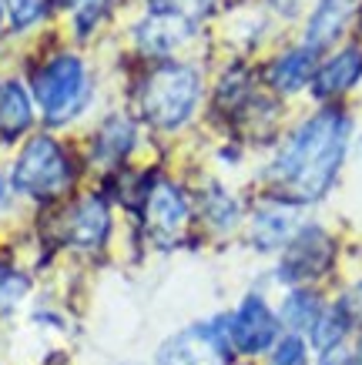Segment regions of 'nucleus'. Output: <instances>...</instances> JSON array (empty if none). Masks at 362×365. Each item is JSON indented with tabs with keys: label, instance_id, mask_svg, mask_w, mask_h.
Returning <instances> with one entry per match:
<instances>
[{
	"label": "nucleus",
	"instance_id": "2eb2a0df",
	"mask_svg": "<svg viewBox=\"0 0 362 365\" xmlns=\"http://www.w3.org/2000/svg\"><path fill=\"white\" fill-rule=\"evenodd\" d=\"M296 232V218L292 211L286 208H265L255 215V225H252V242L258 248H278L286 245Z\"/></svg>",
	"mask_w": 362,
	"mask_h": 365
},
{
	"label": "nucleus",
	"instance_id": "39448f33",
	"mask_svg": "<svg viewBox=\"0 0 362 365\" xmlns=\"http://www.w3.org/2000/svg\"><path fill=\"white\" fill-rule=\"evenodd\" d=\"M228 359V329L218 325H195L181 335L168 339L158 349V365H225Z\"/></svg>",
	"mask_w": 362,
	"mask_h": 365
},
{
	"label": "nucleus",
	"instance_id": "4468645a",
	"mask_svg": "<svg viewBox=\"0 0 362 365\" xmlns=\"http://www.w3.org/2000/svg\"><path fill=\"white\" fill-rule=\"evenodd\" d=\"M34 121V111H31V98L27 91L11 81L0 88V134L4 138H17L21 131H27Z\"/></svg>",
	"mask_w": 362,
	"mask_h": 365
},
{
	"label": "nucleus",
	"instance_id": "6e6552de",
	"mask_svg": "<svg viewBox=\"0 0 362 365\" xmlns=\"http://www.w3.org/2000/svg\"><path fill=\"white\" fill-rule=\"evenodd\" d=\"M329 238L322 228H302V232L288 242L286 262H282V278L286 282H302V278H316L322 268L329 265Z\"/></svg>",
	"mask_w": 362,
	"mask_h": 365
},
{
	"label": "nucleus",
	"instance_id": "423d86ee",
	"mask_svg": "<svg viewBox=\"0 0 362 365\" xmlns=\"http://www.w3.org/2000/svg\"><path fill=\"white\" fill-rule=\"evenodd\" d=\"M275 339H278V319H275V312L265 305V299L248 295L235 309V315L228 319V342L245 355H258L265 349H272Z\"/></svg>",
	"mask_w": 362,
	"mask_h": 365
},
{
	"label": "nucleus",
	"instance_id": "f03ea898",
	"mask_svg": "<svg viewBox=\"0 0 362 365\" xmlns=\"http://www.w3.org/2000/svg\"><path fill=\"white\" fill-rule=\"evenodd\" d=\"M201 78L188 64H161L141 91V111L154 128H181L195 114Z\"/></svg>",
	"mask_w": 362,
	"mask_h": 365
},
{
	"label": "nucleus",
	"instance_id": "aec40b11",
	"mask_svg": "<svg viewBox=\"0 0 362 365\" xmlns=\"http://www.w3.org/2000/svg\"><path fill=\"white\" fill-rule=\"evenodd\" d=\"M272 365H306V342L298 335H286L282 342L275 345Z\"/></svg>",
	"mask_w": 362,
	"mask_h": 365
},
{
	"label": "nucleus",
	"instance_id": "f257e3e1",
	"mask_svg": "<svg viewBox=\"0 0 362 365\" xmlns=\"http://www.w3.org/2000/svg\"><path fill=\"white\" fill-rule=\"evenodd\" d=\"M346 144H349V118L332 108L318 111L292 134V141L275 158L272 178L298 201L322 198L339 175Z\"/></svg>",
	"mask_w": 362,
	"mask_h": 365
},
{
	"label": "nucleus",
	"instance_id": "9b49d317",
	"mask_svg": "<svg viewBox=\"0 0 362 365\" xmlns=\"http://www.w3.org/2000/svg\"><path fill=\"white\" fill-rule=\"evenodd\" d=\"M356 7H359V0H318V7L308 17V31H306L308 51H322V47L336 44V37L346 31V24L356 14Z\"/></svg>",
	"mask_w": 362,
	"mask_h": 365
},
{
	"label": "nucleus",
	"instance_id": "f3484780",
	"mask_svg": "<svg viewBox=\"0 0 362 365\" xmlns=\"http://www.w3.org/2000/svg\"><path fill=\"white\" fill-rule=\"evenodd\" d=\"M346 332H349V309L339 302V305H332L318 315L316 329H312V342H316V349L329 352L346 339Z\"/></svg>",
	"mask_w": 362,
	"mask_h": 365
},
{
	"label": "nucleus",
	"instance_id": "1a4fd4ad",
	"mask_svg": "<svg viewBox=\"0 0 362 365\" xmlns=\"http://www.w3.org/2000/svg\"><path fill=\"white\" fill-rule=\"evenodd\" d=\"M188 222V201L171 181H158L148 191V225L154 235L175 238Z\"/></svg>",
	"mask_w": 362,
	"mask_h": 365
},
{
	"label": "nucleus",
	"instance_id": "412c9836",
	"mask_svg": "<svg viewBox=\"0 0 362 365\" xmlns=\"http://www.w3.org/2000/svg\"><path fill=\"white\" fill-rule=\"evenodd\" d=\"M208 215H211V222L221 225V228H228L235 218H238V205L228 198V195H221V191H215L208 198Z\"/></svg>",
	"mask_w": 362,
	"mask_h": 365
},
{
	"label": "nucleus",
	"instance_id": "ddd939ff",
	"mask_svg": "<svg viewBox=\"0 0 362 365\" xmlns=\"http://www.w3.org/2000/svg\"><path fill=\"white\" fill-rule=\"evenodd\" d=\"M316 78V51H308V47H296V51H286L282 57H275L272 71H268V81H272V88L292 91L306 88L308 81Z\"/></svg>",
	"mask_w": 362,
	"mask_h": 365
},
{
	"label": "nucleus",
	"instance_id": "dca6fc26",
	"mask_svg": "<svg viewBox=\"0 0 362 365\" xmlns=\"http://www.w3.org/2000/svg\"><path fill=\"white\" fill-rule=\"evenodd\" d=\"M134 144V124L128 118H108L104 128L98 131V144H94V155L98 161H118L131 151Z\"/></svg>",
	"mask_w": 362,
	"mask_h": 365
},
{
	"label": "nucleus",
	"instance_id": "6ab92c4d",
	"mask_svg": "<svg viewBox=\"0 0 362 365\" xmlns=\"http://www.w3.org/2000/svg\"><path fill=\"white\" fill-rule=\"evenodd\" d=\"M71 7H74V21H77V34L81 37H88L91 27L101 21V14L108 7V0H67Z\"/></svg>",
	"mask_w": 362,
	"mask_h": 365
},
{
	"label": "nucleus",
	"instance_id": "7ed1b4c3",
	"mask_svg": "<svg viewBox=\"0 0 362 365\" xmlns=\"http://www.w3.org/2000/svg\"><path fill=\"white\" fill-rule=\"evenodd\" d=\"M14 188L31 198H51L71 185V165L54 138H31L14 165Z\"/></svg>",
	"mask_w": 362,
	"mask_h": 365
},
{
	"label": "nucleus",
	"instance_id": "b1692460",
	"mask_svg": "<svg viewBox=\"0 0 362 365\" xmlns=\"http://www.w3.org/2000/svg\"><path fill=\"white\" fill-rule=\"evenodd\" d=\"M359 365H362V345H359Z\"/></svg>",
	"mask_w": 362,
	"mask_h": 365
},
{
	"label": "nucleus",
	"instance_id": "20e7f679",
	"mask_svg": "<svg viewBox=\"0 0 362 365\" xmlns=\"http://www.w3.org/2000/svg\"><path fill=\"white\" fill-rule=\"evenodd\" d=\"M81 94H84V64L74 54H57L34 78V98L47 114V121H64L67 114H74Z\"/></svg>",
	"mask_w": 362,
	"mask_h": 365
},
{
	"label": "nucleus",
	"instance_id": "5701e85b",
	"mask_svg": "<svg viewBox=\"0 0 362 365\" xmlns=\"http://www.w3.org/2000/svg\"><path fill=\"white\" fill-rule=\"evenodd\" d=\"M27 292V278L17 272H0V305H11Z\"/></svg>",
	"mask_w": 362,
	"mask_h": 365
},
{
	"label": "nucleus",
	"instance_id": "4be33fe9",
	"mask_svg": "<svg viewBox=\"0 0 362 365\" xmlns=\"http://www.w3.org/2000/svg\"><path fill=\"white\" fill-rule=\"evenodd\" d=\"M41 14H44V0H11L14 27H31Z\"/></svg>",
	"mask_w": 362,
	"mask_h": 365
},
{
	"label": "nucleus",
	"instance_id": "9d476101",
	"mask_svg": "<svg viewBox=\"0 0 362 365\" xmlns=\"http://www.w3.org/2000/svg\"><path fill=\"white\" fill-rule=\"evenodd\" d=\"M359 78H362V51L359 47H346V51L329 57L316 71L312 91H316V98H332V94H342V91L356 88Z\"/></svg>",
	"mask_w": 362,
	"mask_h": 365
},
{
	"label": "nucleus",
	"instance_id": "f8f14e48",
	"mask_svg": "<svg viewBox=\"0 0 362 365\" xmlns=\"http://www.w3.org/2000/svg\"><path fill=\"white\" fill-rule=\"evenodd\" d=\"M108 232H111L108 205L101 198H88V201H81L77 211L71 215V232H67V238H71V245H77V248H98V245H104Z\"/></svg>",
	"mask_w": 362,
	"mask_h": 365
},
{
	"label": "nucleus",
	"instance_id": "0eeeda50",
	"mask_svg": "<svg viewBox=\"0 0 362 365\" xmlns=\"http://www.w3.org/2000/svg\"><path fill=\"white\" fill-rule=\"evenodd\" d=\"M188 37H191V21L171 0H158L148 14V21L138 24V41L151 54H168L178 44H185Z\"/></svg>",
	"mask_w": 362,
	"mask_h": 365
},
{
	"label": "nucleus",
	"instance_id": "393cba45",
	"mask_svg": "<svg viewBox=\"0 0 362 365\" xmlns=\"http://www.w3.org/2000/svg\"><path fill=\"white\" fill-rule=\"evenodd\" d=\"M0 21H4V7H0Z\"/></svg>",
	"mask_w": 362,
	"mask_h": 365
},
{
	"label": "nucleus",
	"instance_id": "a211bd4d",
	"mask_svg": "<svg viewBox=\"0 0 362 365\" xmlns=\"http://www.w3.org/2000/svg\"><path fill=\"white\" fill-rule=\"evenodd\" d=\"M318 315H322V305L312 292H292L286 302H282V322L296 332H306V329H316Z\"/></svg>",
	"mask_w": 362,
	"mask_h": 365
}]
</instances>
